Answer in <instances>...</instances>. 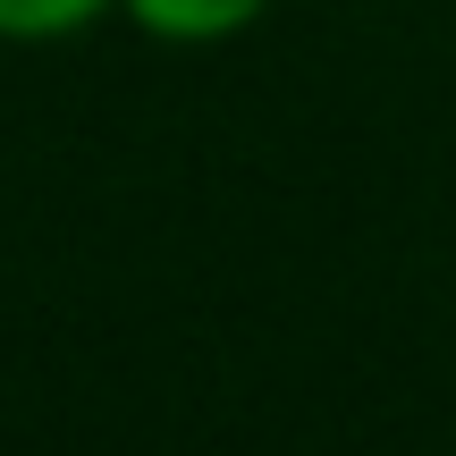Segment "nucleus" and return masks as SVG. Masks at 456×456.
Wrapping results in <instances>:
<instances>
[{"mask_svg": "<svg viewBox=\"0 0 456 456\" xmlns=\"http://www.w3.org/2000/svg\"><path fill=\"white\" fill-rule=\"evenodd\" d=\"M271 9L279 0H118V17H135V26H144L152 43H169V51L237 43V34H254Z\"/></svg>", "mask_w": 456, "mask_h": 456, "instance_id": "obj_1", "label": "nucleus"}, {"mask_svg": "<svg viewBox=\"0 0 456 456\" xmlns=\"http://www.w3.org/2000/svg\"><path fill=\"white\" fill-rule=\"evenodd\" d=\"M118 0H0V43H77V34H94L102 17H110Z\"/></svg>", "mask_w": 456, "mask_h": 456, "instance_id": "obj_2", "label": "nucleus"}]
</instances>
